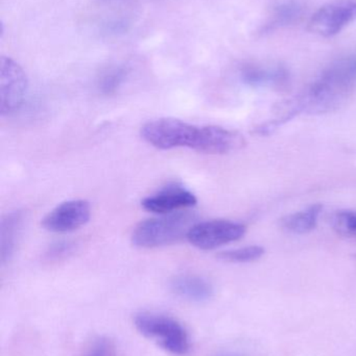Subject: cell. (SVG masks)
Wrapping results in <instances>:
<instances>
[{"label": "cell", "mask_w": 356, "mask_h": 356, "mask_svg": "<svg viewBox=\"0 0 356 356\" xmlns=\"http://www.w3.org/2000/svg\"><path fill=\"white\" fill-rule=\"evenodd\" d=\"M356 88V54L339 58L330 64L311 85L296 98L281 117L258 129L271 133L300 113L324 114L336 110Z\"/></svg>", "instance_id": "obj_1"}, {"label": "cell", "mask_w": 356, "mask_h": 356, "mask_svg": "<svg viewBox=\"0 0 356 356\" xmlns=\"http://www.w3.org/2000/svg\"><path fill=\"white\" fill-rule=\"evenodd\" d=\"M196 223V216L189 211H177L148 219L134 228L132 243L134 246L144 249L176 244L187 238L188 232Z\"/></svg>", "instance_id": "obj_2"}, {"label": "cell", "mask_w": 356, "mask_h": 356, "mask_svg": "<svg viewBox=\"0 0 356 356\" xmlns=\"http://www.w3.org/2000/svg\"><path fill=\"white\" fill-rule=\"evenodd\" d=\"M200 135L201 127L173 118L156 119L141 129L142 139L162 150L181 147L196 150Z\"/></svg>", "instance_id": "obj_3"}, {"label": "cell", "mask_w": 356, "mask_h": 356, "mask_svg": "<svg viewBox=\"0 0 356 356\" xmlns=\"http://www.w3.org/2000/svg\"><path fill=\"white\" fill-rule=\"evenodd\" d=\"M135 326L140 334L171 355H184L189 350L187 332L171 318L155 314H140L135 318Z\"/></svg>", "instance_id": "obj_4"}, {"label": "cell", "mask_w": 356, "mask_h": 356, "mask_svg": "<svg viewBox=\"0 0 356 356\" xmlns=\"http://www.w3.org/2000/svg\"><path fill=\"white\" fill-rule=\"evenodd\" d=\"M246 226L240 222L210 220L194 224L186 238L192 246L201 250H212L240 240L246 234Z\"/></svg>", "instance_id": "obj_5"}, {"label": "cell", "mask_w": 356, "mask_h": 356, "mask_svg": "<svg viewBox=\"0 0 356 356\" xmlns=\"http://www.w3.org/2000/svg\"><path fill=\"white\" fill-rule=\"evenodd\" d=\"M26 74L10 58H0V115L10 116L20 110L26 97Z\"/></svg>", "instance_id": "obj_6"}, {"label": "cell", "mask_w": 356, "mask_h": 356, "mask_svg": "<svg viewBox=\"0 0 356 356\" xmlns=\"http://www.w3.org/2000/svg\"><path fill=\"white\" fill-rule=\"evenodd\" d=\"M355 20L356 0H334L313 15L309 29L321 37H334Z\"/></svg>", "instance_id": "obj_7"}, {"label": "cell", "mask_w": 356, "mask_h": 356, "mask_svg": "<svg viewBox=\"0 0 356 356\" xmlns=\"http://www.w3.org/2000/svg\"><path fill=\"white\" fill-rule=\"evenodd\" d=\"M91 217V207L86 200H69L54 207L42 220L44 229L56 234L75 232L86 225Z\"/></svg>", "instance_id": "obj_8"}, {"label": "cell", "mask_w": 356, "mask_h": 356, "mask_svg": "<svg viewBox=\"0 0 356 356\" xmlns=\"http://www.w3.org/2000/svg\"><path fill=\"white\" fill-rule=\"evenodd\" d=\"M196 195L185 186L173 184L160 188L158 192L142 200L141 205L146 211L159 215L175 213L189 209L196 204Z\"/></svg>", "instance_id": "obj_9"}, {"label": "cell", "mask_w": 356, "mask_h": 356, "mask_svg": "<svg viewBox=\"0 0 356 356\" xmlns=\"http://www.w3.org/2000/svg\"><path fill=\"white\" fill-rule=\"evenodd\" d=\"M242 81L251 87L282 86L288 81V73L282 67L246 66L240 71Z\"/></svg>", "instance_id": "obj_10"}, {"label": "cell", "mask_w": 356, "mask_h": 356, "mask_svg": "<svg viewBox=\"0 0 356 356\" xmlns=\"http://www.w3.org/2000/svg\"><path fill=\"white\" fill-rule=\"evenodd\" d=\"M22 220V213L19 211H12L2 218L0 224V261L2 265L8 263L14 255Z\"/></svg>", "instance_id": "obj_11"}, {"label": "cell", "mask_w": 356, "mask_h": 356, "mask_svg": "<svg viewBox=\"0 0 356 356\" xmlns=\"http://www.w3.org/2000/svg\"><path fill=\"white\" fill-rule=\"evenodd\" d=\"M171 289L176 294L188 300L205 301L212 295V286L205 278L196 275H180L171 282Z\"/></svg>", "instance_id": "obj_12"}, {"label": "cell", "mask_w": 356, "mask_h": 356, "mask_svg": "<svg viewBox=\"0 0 356 356\" xmlns=\"http://www.w3.org/2000/svg\"><path fill=\"white\" fill-rule=\"evenodd\" d=\"M322 209V205L315 204L303 211L291 213L281 220L282 228L293 234H309L317 226Z\"/></svg>", "instance_id": "obj_13"}, {"label": "cell", "mask_w": 356, "mask_h": 356, "mask_svg": "<svg viewBox=\"0 0 356 356\" xmlns=\"http://www.w3.org/2000/svg\"><path fill=\"white\" fill-rule=\"evenodd\" d=\"M129 70L127 67L117 66L107 71L98 81V89L105 95L114 94L127 79Z\"/></svg>", "instance_id": "obj_14"}, {"label": "cell", "mask_w": 356, "mask_h": 356, "mask_svg": "<svg viewBox=\"0 0 356 356\" xmlns=\"http://www.w3.org/2000/svg\"><path fill=\"white\" fill-rule=\"evenodd\" d=\"M265 254V249L261 246L242 247L230 249L219 253V259L229 263H251L257 261Z\"/></svg>", "instance_id": "obj_15"}, {"label": "cell", "mask_w": 356, "mask_h": 356, "mask_svg": "<svg viewBox=\"0 0 356 356\" xmlns=\"http://www.w3.org/2000/svg\"><path fill=\"white\" fill-rule=\"evenodd\" d=\"M332 228L341 236L356 238V211H338L330 218Z\"/></svg>", "instance_id": "obj_16"}, {"label": "cell", "mask_w": 356, "mask_h": 356, "mask_svg": "<svg viewBox=\"0 0 356 356\" xmlns=\"http://www.w3.org/2000/svg\"><path fill=\"white\" fill-rule=\"evenodd\" d=\"M300 13V6L294 2H286L280 4L275 10L274 15V23L275 24H288L292 22Z\"/></svg>", "instance_id": "obj_17"}, {"label": "cell", "mask_w": 356, "mask_h": 356, "mask_svg": "<svg viewBox=\"0 0 356 356\" xmlns=\"http://www.w3.org/2000/svg\"><path fill=\"white\" fill-rule=\"evenodd\" d=\"M73 245L69 242H58L52 245L48 251V254L52 257H60L66 255L72 250Z\"/></svg>", "instance_id": "obj_18"}, {"label": "cell", "mask_w": 356, "mask_h": 356, "mask_svg": "<svg viewBox=\"0 0 356 356\" xmlns=\"http://www.w3.org/2000/svg\"><path fill=\"white\" fill-rule=\"evenodd\" d=\"M107 345L104 342H100L95 347L90 356H106L107 355Z\"/></svg>", "instance_id": "obj_19"}, {"label": "cell", "mask_w": 356, "mask_h": 356, "mask_svg": "<svg viewBox=\"0 0 356 356\" xmlns=\"http://www.w3.org/2000/svg\"><path fill=\"white\" fill-rule=\"evenodd\" d=\"M227 356H234V355H227Z\"/></svg>", "instance_id": "obj_20"}]
</instances>
